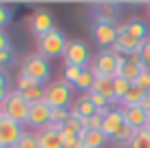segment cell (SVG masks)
I'll return each instance as SVG.
<instances>
[{
  "instance_id": "6da1fadb",
  "label": "cell",
  "mask_w": 150,
  "mask_h": 148,
  "mask_svg": "<svg viewBox=\"0 0 150 148\" xmlns=\"http://www.w3.org/2000/svg\"><path fill=\"white\" fill-rule=\"evenodd\" d=\"M71 97L73 86L64 78L44 84V104H49L51 108H71Z\"/></svg>"
},
{
  "instance_id": "7a4b0ae2",
  "label": "cell",
  "mask_w": 150,
  "mask_h": 148,
  "mask_svg": "<svg viewBox=\"0 0 150 148\" xmlns=\"http://www.w3.org/2000/svg\"><path fill=\"white\" fill-rule=\"evenodd\" d=\"M66 36L60 31V29H53V31L44 33V36L38 38V53L47 60H53V58H64V51H66Z\"/></svg>"
},
{
  "instance_id": "3957f363",
  "label": "cell",
  "mask_w": 150,
  "mask_h": 148,
  "mask_svg": "<svg viewBox=\"0 0 150 148\" xmlns=\"http://www.w3.org/2000/svg\"><path fill=\"white\" fill-rule=\"evenodd\" d=\"M2 106V115L5 117H9V120H13V122H18L20 126H27V120H29V108H31V104L24 100L22 95H20L18 91H11L9 93V97H7L5 102L0 104Z\"/></svg>"
},
{
  "instance_id": "277c9868",
  "label": "cell",
  "mask_w": 150,
  "mask_h": 148,
  "mask_svg": "<svg viewBox=\"0 0 150 148\" xmlns=\"http://www.w3.org/2000/svg\"><path fill=\"white\" fill-rule=\"evenodd\" d=\"M20 73L33 78L38 84H44V82H49V75H51V64H49V60L42 58L40 53H31V56H27L22 60Z\"/></svg>"
},
{
  "instance_id": "5b68a950",
  "label": "cell",
  "mask_w": 150,
  "mask_h": 148,
  "mask_svg": "<svg viewBox=\"0 0 150 148\" xmlns=\"http://www.w3.org/2000/svg\"><path fill=\"white\" fill-rule=\"evenodd\" d=\"M64 62L66 66H80V69H88L91 66V51L86 42L82 40H69L66 44V51H64Z\"/></svg>"
},
{
  "instance_id": "8992f818",
  "label": "cell",
  "mask_w": 150,
  "mask_h": 148,
  "mask_svg": "<svg viewBox=\"0 0 150 148\" xmlns=\"http://www.w3.org/2000/svg\"><path fill=\"white\" fill-rule=\"evenodd\" d=\"M91 71L95 73V78H115L117 71V62H115V53L110 49H104L91 62Z\"/></svg>"
},
{
  "instance_id": "52a82bcc",
  "label": "cell",
  "mask_w": 150,
  "mask_h": 148,
  "mask_svg": "<svg viewBox=\"0 0 150 148\" xmlns=\"http://www.w3.org/2000/svg\"><path fill=\"white\" fill-rule=\"evenodd\" d=\"M24 135V126H20L18 122L9 120V117H0V144L5 148H11L20 142V137Z\"/></svg>"
},
{
  "instance_id": "ba28073f",
  "label": "cell",
  "mask_w": 150,
  "mask_h": 148,
  "mask_svg": "<svg viewBox=\"0 0 150 148\" xmlns=\"http://www.w3.org/2000/svg\"><path fill=\"white\" fill-rule=\"evenodd\" d=\"M117 24H110V22H95L93 24V40L97 42L99 46L104 49H112L115 42H117Z\"/></svg>"
},
{
  "instance_id": "9c48e42d",
  "label": "cell",
  "mask_w": 150,
  "mask_h": 148,
  "mask_svg": "<svg viewBox=\"0 0 150 148\" xmlns=\"http://www.w3.org/2000/svg\"><path fill=\"white\" fill-rule=\"evenodd\" d=\"M49 122H51V106L44 104V102L31 104V108H29V120H27L29 128H33V133H38V130L47 128Z\"/></svg>"
},
{
  "instance_id": "30bf717a",
  "label": "cell",
  "mask_w": 150,
  "mask_h": 148,
  "mask_svg": "<svg viewBox=\"0 0 150 148\" xmlns=\"http://www.w3.org/2000/svg\"><path fill=\"white\" fill-rule=\"evenodd\" d=\"M29 27H31V31L40 38V36H44V33L53 31L55 24H53V16L49 14L47 9H35L33 16L29 18Z\"/></svg>"
},
{
  "instance_id": "8fae6325",
  "label": "cell",
  "mask_w": 150,
  "mask_h": 148,
  "mask_svg": "<svg viewBox=\"0 0 150 148\" xmlns=\"http://www.w3.org/2000/svg\"><path fill=\"white\" fill-rule=\"evenodd\" d=\"M124 113V120H126V124L130 126V128L135 130H141L146 128V124H148V113L144 111V106H119Z\"/></svg>"
},
{
  "instance_id": "7c38bea8",
  "label": "cell",
  "mask_w": 150,
  "mask_h": 148,
  "mask_svg": "<svg viewBox=\"0 0 150 148\" xmlns=\"http://www.w3.org/2000/svg\"><path fill=\"white\" fill-rule=\"evenodd\" d=\"M141 46H144V42L137 40V38H132L130 33H126V29H124V31H119L117 42H115V46H112L110 51L112 53H122V56H128V53H132V51H139Z\"/></svg>"
},
{
  "instance_id": "4fadbf2b",
  "label": "cell",
  "mask_w": 150,
  "mask_h": 148,
  "mask_svg": "<svg viewBox=\"0 0 150 148\" xmlns=\"http://www.w3.org/2000/svg\"><path fill=\"white\" fill-rule=\"evenodd\" d=\"M124 126H126V120H124L122 108H112V111L104 117V128H102V130H104L110 139H115V137H117V133L124 128Z\"/></svg>"
},
{
  "instance_id": "5bb4252c",
  "label": "cell",
  "mask_w": 150,
  "mask_h": 148,
  "mask_svg": "<svg viewBox=\"0 0 150 148\" xmlns=\"http://www.w3.org/2000/svg\"><path fill=\"white\" fill-rule=\"evenodd\" d=\"M77 137L84 142L86 148H104L108 142H110V137H108L104 130H84L82 128L80 133H77Z\"/></svg>"
},
{
  "instance_id": "9a60e30c",
  "label": "cell",
  "mask_w": 150,
  "mask_h": 148,
  "mask_svg": "<svg viewBox=\"0 0 150 148\" xmlns=\"http://www.w3.org/2000/svg\"><path fill=\"white\" fill-rule=\"evenodd\" d=\"M35 137H38V146L40 148H64V142H62L60 133H55V130L42 128L35 133Z\"/></svg>"
},
{
  "instance_id": "2e32d148",
  "label": "cell",
  "mask_w": 150,
  "mask_h": 148,
  "mask_svg": "<svg viewBox=\"0 0 150 148\" xmlns=\"http://www.w3.org/2000/svg\"><path fill=\"white\" fill-rule=\"evenodd\" d=\"M93 91L104 95L110 104H115V78H95Z\"/></svg>"
},
{
  "instance_id": "e0dca14e",
  "label": "cell",
  "mask_w": 150,
  "mask_h": 148,
  "mask_svg": "<svg viewBox=\"0 0 150 148\" xmlns=\"http://www.w3.org/2000/svg\"><path fill=\"white\" fill-rule=\"evenodd\" d=\"M124 29H126V33H130L132 38H137V40H141V42L150 38L148 24H146L144 20H139V18H132V20H128V22L124 24Z\"/></svg>"
},
{
  "instance_id": "ac0fdd59",
  "label": "cell",
  "mask_w": 150,
  "mask_h": 148,
  "mask_svg": "<svg viewBox=\"0 0 150 148\" xmlns=\"http://www.w3.org/2000/svg\"><path fill=\"white\" fill-rule=\"evenodd\" d=\"M97 14H95V22H110L115 24V16H117V5H112V2H99L97 7Z\"/></svg>"
},
{
  "instance_id": "d6986e66",
  "label": "cell",
  "mask_w": 150,
  "mask_h": 148,
  "mask_svg": "<svg viewBox=\"0 0 150 148\" xmlns=\"http://www.w3.org/2000/svg\"><path fill=\"white\" fill-rule=\"evenodd\" d=\"M144 97H146V91L141 86H137V84H132L130 91H128L126 97H124L122 106H141V104H144Z\"/></svg>"
},
{
  "instance_id": "ffe728a7",
  "label": "cell",
  "mask_w": 150,
  "mask_h": 148,
  "mask_svg": "<svg viewBox=\"0 0 150 148\" xmlns=\"http://www.w3.org/2000/svg\"><path fill=\"white\" fill-rule=\"evenodd\" d=\"M20 95L27 100L29 104H38V102H44V84H35L31 88H24V91H18Z\"/></svg>"
},
{
  "instance_id": "44dd1931",
  "label": "cell",
  "mask_w": 150,
  "mask_h": 148,
  "mask_svg": "<svg viewBox=\"0 0 150 148\" xmlns=\"http://www.w3.org/2000/svg\"><path fill=\"white\" fill-rule=\"evenodd\" d=\"M73 108L80 113V117H86V120H88V117H93L95 113H97V108H95V106H93V102H91L88 97H86V93H84V95H82L80 100L73 104Z\"/></svg>"
},
{
  "instance_id": "7402d4cb",
  "label": "cell",
  "mask_w": 150,
  "mask_h": 148,
  "mask_svg": "<svg viewBox=\"0 0 150 148\" xmlns=\"http://www.w3.org/2000/svg\"><path fill=\"white\" fill-rule=\"evenodd\" d=\"M93 84H95V73L91 71V66H88V69H84V71H82L80 80L75 82V88H80V91L88 93V91H93Z\"/></svg>"
},
{
  "instance_id": "603a6c76",
  "label": "cell",
  "mask_w": 150,
  "mask_h": 148,
  "mask_svg": "<svg viewBox=\"0 0 150 148\" xmlns=\"http://www.w3.org/2000/svg\"><path fill=\"white\" fill-rule=\"evenodd\" d=\"M144 71H146V66H144V64H130V62H128V64L124 66V71H122V78H124V80H128L130 84H135Z\"/></svg>"
},
{
  "instance_id": "cb8c5ba5",
  "label": "cell",
  "mask_w": 150,
  "mask_h": 148,
  "mask_svg": "<svg viewBox=\"0 0 150 148\" xmlns=\"http://www.w3.org/2000/svg\"><path fill=\"white\" fill-rule=\"evenodd\" d=\"M126 148H150V133L146 128L137 130L135 137L130 139V144H128Z\"/></svg>"
},
{
  "instance_id": "d4e9b609",
  "label": "cell",
  "mask_w": 150,
  "mask_h": 148,
  "mask_svg": "<svg viewBox=\"0 0 150 148\" xmlns=\"http://www.w3.org/2000/svg\"><path fill=\"white\" fill-rule=\"evenodd\" d=\"M130 86L132 84L128 82V80H124V78H115V102L122 106V102H124V97H126V93L130 91Z\"/></svg>"
},
{
  "instance_id": "484cf974",
  "label": "cell",
  "mask_w": 150,
  "mask_h": 148,
  "mask_svg": "<svg viewBox=\"0 0 150 148\" xmlns=\"http://www.w3.org/2000/svg\"><path fill=\"white\" fill-rule=\"evenodd\" d=\"M16 148H40V146H38L35 133H31V130H24V135L20 137V142L16 144Z\"/></svg>"
},
{
  "instance_id": "4316f807",
  "label": "cell",
  "mask_w": 150,
  "mask_h": 148,
  "mask_svg": "<svg viewBox=\"0 0 150 148\" xmlns=\"http://www.w3.org/2000/svg\"><path fill=\"white\" fill-rule=\"evenodd\" d=\"M71 117V108H51V122L53 124H66Z\"/></svg>"
},
{
  "instance_id": "83f0119b",
  "label": "cell",
  "mask_w": 150,
  "mask_h": 148,
  "mask_svg": "<svg viewBox=\"0 0 150 148\" xmlns=\"http://www.w3.org/2000/svg\"><path fill=\"white\" fill-rule=\"evenodd\" d=\"M82 71H84V69H80V66H66V69H64V80L71 84V86H75V82L80 80Z\"/></svg>"
},
{
  "instance_id": "f1b7e54d",
  "label": "cell",
  "mask_w": 150,
  "mask_h": 148,
  "mask_svg": "<svg viewBox=\"0 0 150 148\" xmlns=\"http://www.w3.org/2000/svg\"><path fill=\"white\" fill-rule=\"evenodd\" d=\"M86 97H88L91 102H93V106L95 108H104V106H110V102H108L104 95H99V93H95V91H88L86 93Z\"/></svg>"
},
{
  "instance_id": "f546056e",
  "label": "cell",
  "mask_w": 150,
  "mask_h": 148,
  "mask_svg": "<svg viewBox=\"0 0 150 148\" xmlns=\"http://www.w3.org/2000/svg\"><path fill=\"white\" fill-rule=\"evenodd\" d=\"M11 91H13V88L9 86V78H7L5 73H0V104H2L7 97H9Z\"/></svg>"
},
{
  "instance_id": "4dcf8cb0",
  "label": "cell",
  "mask_w": 150,
  "mask_h": 148,
  "mask_svg": "<svg viewBox=\"0 0 150 148\" xmlns=\"http://www.w3.org/2000/svg\"><path fill=\"white\" fill-rule=\"evenodd\" d=\"M35 80L33 78H29V75H22L20 73L18 75V80H16V91H24V88H31V86H35Z\"/></svg>"
},
{
  "instance_id": "1f68e13d",
  "label": "cell",
  "mask_w": 150,
  "mask_h": 148,
  "mask_svg": "<svg viewBox=\"0 0 150 148\" xmlns=\"http://www.w3.org/2000/svg\"><path fill=\"white\" fill-rule=\"evenodd\" d=\"M11 22V9L0 2V31H5V27Z\"/></svg>"
},
{
  "instance_id": "d6a6232c",
  "label": "cell",
  "mask_w": 150,
  "mask_h": 148,
  "mask_svg": "<svg viewBox=\"0 0 150 148\" xmlns=\"http://www.w3.org/2000/svg\"><path fill=\"white\" fill-rule=\"evenodd\" d=\"M141 64L150 69V38L144 40V46H141Z\"/></svg>"
},
{
  "instance_id": "836d02e7",
  "label": "cell",
  "mask_w": 150,
  "mask_h": 148,
  "mask_svg": "<svg viewBox=\"0 0 150 148\" xmlns=\"http://www.w3.org/2000/svg\"><path fill=\"white\" fill-rule=\"evenodd\" d=\"M135 84H137V86H141L144 91H148V88H150V69H146L144 73L139 75V80H137Z\"/></svg>"
},
{
  "instance_id": "e575fe53",
  "label": "cell",
  "mask_w": 150,
  "mask_h": 148,
  "mask_svg": "<svg viewBox=\"0 0 150 148\" xmlns=\"http://www.w3.org/2000/svg\"><path fill=\"white\" fill-rule=\"evenodd\" d=\"M2 51H11V40L5 31H0V53Z\"/></svg>"
},
{
  "instance_id": "d590c367",
  "label": "cell",
  "mask_w": 150,
  "mask_h": 148,
  "mask_svg": "<svg viewBox=\"0 0 150 148\" xmlns=\"http://www.w3.org/2000/svg\"><path fill=\"white\" fill-rule=\"evenodd\" d=\"M64 148H86V146H84V142H82L80 137H75V139H71V142H66Z\"/></svg>"
},
{
  "instance_id": "8d00e7d4",
  "label": "cell",
  "mask_w": 150,
  "mask_h": 148,
  "mask_svg": "<svg viewBox=\"0 0 150 148\" xmlns=\"http://www.w3.org/2000/svg\"><path fill=\"white\" fill-rule=\"evenodd\" d=\"M141 106H144V111L150 115V88L146 91V97H144V104H141Z\"/></svg>"
},
{
  "instance_id": "74e56055",
  "label": "cell",
  "mask_w": 150,
  "mask_h": 148,
  "mask_svg": "<svg viewBox=\"0 0 150 148\" xmlns=\"http://www.w3.org/2000/svg\"><path fill=\"white\" fill-rule=\"evenodd\" d=\"M146 130L150 133V115H148V124H146Z\"/></svg>"
},
{
  "instance_id": "f35d334b",
  "label": "cell",
  "mask_w": 150,
  "mask_h": 148,
  "mask_svg": "<svg viewBox=\"0 0 150 148\" xmlns=\"http://www.w3.org/2000/svg\"><path fill=\"white\" fill-rule=\"evenodd\" d=\"M0 117H2V106H0Z\"/></svg>"
},
{
  "instance_id": "ab89813d",
  "label": "cell",
  "mask_w": 150,
  "mask_h": 148,
  "mask_svg": "<svg viewBox=\"0 0 150 148\" xmlns=\"http://www.w3.org/2000/svg\"><path fill=\"white\" fill-rule=\"evenodd\" d=\"M148 16H150V5H148Z\"/></svg>"
},
{
  "instance_id": "60d3db41",
  "label": "cell",
  "mask_w": 150,
  "mask_h": 148,
  "mask_svg": "<svg viewBox=\"0 0 150 148\" xmlns=\"http://www.w3.org/2000/svg\"><path fill=\"white\" fill-rule=\"evenodd\" d=\"M0 148H5V146H2V144H0Z\"/></svg>"
}]
</instances>
